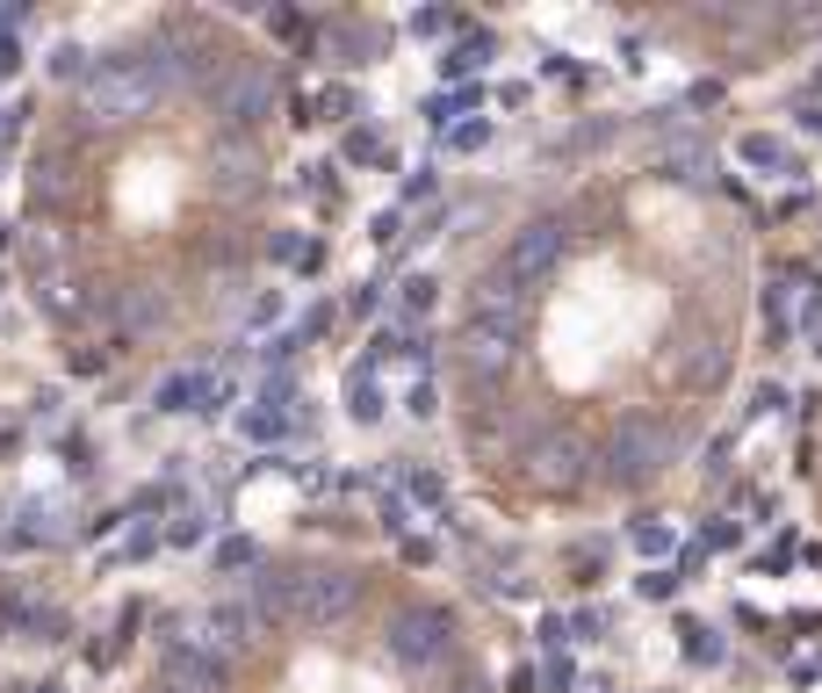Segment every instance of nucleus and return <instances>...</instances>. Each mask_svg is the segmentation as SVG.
Segmentation results:
<instances>
[{
	"mask_svg": "<svg viewBox=\"0 0 822 693\" xmlns=\"http://www.w3.org/2000/svg\"><path fill=\"white\" fill-rule=\"evenodd\" d=\"M87 116L94 123H130V116H152L167 102V80H159L152 58H109V66L87 72Z\"/></svg>",
	"mask_w": 822,
	"mask_h": 693,
	"instance_id": "1",
	"label": "nucleus"
},
{
	"mask_svg": "<svg viewBox=\"0 0 822 693\" xmlns=\"http://www.w3.org/2000/svg\"><path fill=\"white\" fill-rule=\"evenodd\" d=\"M361 606V578L340 564H289V622L304 628H340Z\"/></svg>",
	"mask_w": 822,
	"mask_h": 693,
	"instance_id": "2",
	"label": "nucleus"
},
{
	"mask_svg": "<svg viewBox=\"0 0 822 693\" xmlns=\"http://www.w3.org/2000/svg\"><path fill=\"white\" fill-rule=\"evenodd\" d=\"M447 650H455V622H447L441 606H404L390 622V658L404 672H433Z\"/></svg>",
	"mask_w": 822,
	"mask_h": 693,
	"instance_id": "3",
	"label": "nucleus"
},
{
	"mask_svg": "<svg viewBox=\"0 0 822 693\" xmlns=\"http://www.w3.org/2000/svg\"><path fill=\"white\" fill-rule=\"evenodd\" d=\"M260 636H267V628H260L253 614H246V600H239V606H209L203 622H189V636H181V643H189V650H203L217 672H231V664H239Z\"/></svg>",
	"mask_w": 822,
	"mask_h": 693,
	"instance_id": "4",
	"label": "nucleus"
},
{
	"mask_svg": "<svg viewBox=\"0 0 822 693\" xmlns=\"http://www.w3.org/2000/svg\"><path fill=\"white\" fill-rule=\"evenodd\" d=\"M274 109V72L260 66V58H231V66L217 72V116L231 123V130H246V123H260Z\"/></svg>",
	"mask_w": 822,
	"mask_h": 693,
	"instance_id": "5",
	"label": "nucleus"
},
{
	"mask_svg": "<svg viewBox=\"0 0 822 693\" xmlns=\"http://www.w3.org/2000/svg\"><path fill=\"white\" fill-rule=\"evenodd\" d=\"M606 463H614L620 485H642V477H657V469L671 463V433H664V427H650V419H628V427L614 433Z\"/></svg>",
	"mask_w": 822,
	"mask_h": 693,
	"instance_id": "6",
	"label": "nucleus"
},
{
	"mask_svg": "<svg viewBox=\"0 0 822 693\" xmlns=\"http://www.w3.org/2000/svg\"><path fill=\"white\" fill-rule=\"evenodd\" d=\"M469 318L477 326H527V275H513L505 260H498L491 275H477V289H469Z\"/></svg>",
	"mask_w": 822,
	"mask_h": 693,
	"instance_id": "7",
	"label": "nucleus"
},
{
	"mask_svg": "<svg viewBox=\"0 0 822 693\" xmlns=\"http://www.w3.org/2000/svg\"><path fill=\"white\" fill-rule=\"evenodd\" d=\"M224 686H231V672H217V664H209L203 650H189L181 636L159 650V693H224Z\"/></svg>",
	"mask_w": 822,
	"mask_h": 693,
	"instance_id": "8",
	"label": "nucleus"
},
{
	"mask_svg": "<svg viewBox=\"0 0 822 693\" xmlns=\"http://www.w3.org/2000/svg\"><path fill=\"white\" fill-rule=\"evenodd\" d=\"M520 362V332L513 326H477V318H469L463 326V368H469V383H491V376H505V368Z\"/></svg>",
	"mask_w": 822,
	"mask_h": 693,
	"instance_id": "9",
	"label": "nucleus"
},
{
	"mask_svg": "<svg viewBox=\"0 0 822 693\" xmlns=\"http://www.w3.org/2000/svg\"><path fill=\"white\" fill-rule=\"evenodd\" d=\"M217 405H231V383H217L209 368H173L159 383L152 412H217Z\"/></svg>",
	"mask_w": 822,
	"mask_h": 693,
	"instance_id": "10",
	"label": "nucleus"
},
{
	"mask_svg": "<svg viewBox=\"0 0 822 693\" xmlns=\"http://www.w3.org/2000/svg\"><path fill=\"white\" fill-rule=\"evenodd\" d=\"M556 253H563V225L556 217H534V225H520V239H513V253H505V268L513 275H548L556 268Z\"/></svg>",
	"mask_w": 822,
	"mask_h": 693,
	"instance_id": "11",
	"label": "nucleus"
},
{
	"mask_svg": "<svg viewBox=\"0 0 822 693\" xmlns=\"http://www.w3.org/2000/svg\"><path fill=\"white\" fill-rule=\"evenodd\" d=\"M578 463H584V441L578 433H556V441H541V455H534V485L570 491L578 485Z\"/></svg>",
	"mask_w": 822,
	"mask_h": 693,
	"instance_id": "12",
	"label": "nucleus"
},
{
	"mask_svg": "<svg viewBox=\"0 0 822 693\" xmlns=\"http://www.w3.org/2000/svg\"><path fill=\"white\" fill-rule=\"evenodd\" d=\"M217 181H224V189H260V152H253V145L239 152V145L224 138L217 145Z\"/></svg>",
	"mask_w": 822,
	"mask_h": 693,
	"instance_id": "13",
	"label": "nucleus"
},
{
	"mask_svg": "<svg viewBox=\"0 0 822 693\" xmlns=\"http://www.w3.org/2000/svg\"><path fill=\"white\" fill-rule=\"evenodd\" d=\"M737 159H743V167H757V173H794V152L779 138H765V130H751V138L737 145Z\"/></svg>",
	"mask_w": 822,
	"mask_h": 693,
	"instance_id": "14",
	"label": "nucleus"
},
{
	"mask_svg": "<svg viewBox=\"0 0 822 693\" xmlns=\"http://www.w3.org/2000/svg\"><path fill=\"white\" fill-rule=\"evenodd\" d=\"M346 419H354V427H376V419H383V390H376V376H368V368H354V376H346Z\"/></svg>",
	"mask_w": 822,
	"mask_h": 693,
	"instance_id": "15",
	"label": "nucleus"
},
{
	"mask_svg": "<svg viewBox=\"0 0 822 693\" xmlns=\"http://www.w3.org/2000/svg\"><path fill=\"white\" fill-rule=\"evenodd\" d=\"M678 636H685V658H693V664H721V658H729L721 628H707V622H678Z\"/></svg>",
	"mask_w": 822,
	"mask_h": 693,
	"instance_id": "16",
	"label": "nucleus"
},
{
	"mask_svg": "<svg viewBox=\"0 0 822 693\" xmlns=\"http://www.w3.org/2000/svg\"><path fill=\"white\" fill-rule=\"evenodd\" d=\"M628 542L642 556H671V549H678V535H671L664 520H628Z\"/></svg>",
	"mask_w": 822,
	"mask_h": 693,
	"instance_id": "17",
	"label": "nucleus"
},
{
	"mask_svg": "<svg viewBox=\"0 0 822 693\" xmlns=\"http://www.w3.org/2000/svg\"><path fill=\"white\" fill-rule=\"evenodd\" d=\"M483 52H491V36H463V44L441 58V72H447V80H463V72H477V66H483Z\"/></svg>",
	"mask_w": 822,
	"mask_h": 693,
	"instance_id": "18",
	"label": "nucleus"
},
{
	"mask_svg": "<svg viewBox=\"0 0 822 693\" xmlns=\"http://www.w3.org/2000/svg\"><path fill=\"white\" fill-rule=\"evenodd\" d=\"M477 102H483L477 87H463V94H433V102H426V123H433V130H447V123L463 116V109H477Z\"/></svg>",
	"mask_w": 822,
	"mask_h": 693,
	"instance_id": "19",
	"label": "nucleus"
},
{
	"mask_svg": "<svg viewBox=\"0 0 822 693\" xmlns=\"http://www.w3.org/2000/svg\"><path fill=\"white\" fill-rule=\"evenodd\" d=\"M203 535H209V520L195 513V505H189V513H173V527H167V542H173V549H195Z\"/></svg>",
	"mask_w": 822,
	"mask_h": 693,
	"instance_id": "20",
	"label": "nucleus"
},
{
	"mask_svg": "<svg viewBox=\"0 0 822 693\" xmlns=\"http://www.w3.org/2000/svg\"><path fill=\"white\" fill-rule=\"evenodd\" d=\"M346 159H354V167L361 159H368V167H390V145H383L376 130H354V138H346Z\"/></svg>",
	"mask_w": 822,
	"mask_h": 693,
	"instance_id": "21",
	"label": "nucleus"
},
{
	"mask_svg": "<svg viewBox=\"0 0 822 693\" xmlns=\"http://www.w3.org/2000/svg\"><path fill=\"white\" fill-rule=\"evenodd\" d=\"M87 72H94V66H87L80 44H58V52H52V80H87Z\"/></svg>",
	"mask_w": 822,
	"mask_h": 693,
	"instance_id": "22",
	"label": "nucleus"
},
{
	"mask_svg": "<svg viewBox=\"0 0 822 693\" xmlns=\"http://www.w3.org/2000/svg\"><path fill=\"white\" fill-rule=\"evenodd\" d=\"M635 592H642V600H671V592H678V571H642Z\"/></svg>",
	"mask_w": 822,
	"mask_h": 693,
	"instance_id": "23",
	"label": "nucleus"
},
{
	"mask_svg": "<svg viewBox=\"0 0 822 693\" xmlns=\"http://www.w3.org/2000/svg\"><path fill=\"white\" fill-rule=\"evenodd\" d=\"M743 542V520H707V549H737Z\"/></svg>",
	"mask_w": 822,
	"mask_h": 693,
	"instance_id": "24",
	"label": "nucleus"
},
{
	"mask_svg": "<svg viewBox=\"0 0 822 693\" xmlns=\"http://www.w3.org/2000/svg\"><path fill=\"white\" fill-rule=\"evenodd\" d=\"M376 304H383V289H376V282H354V289H346V311H354V318H368Z\"/></svg>",
	"mask_w": 822,
	"mask_h": 693,
	"instance_id": "25",
	"label": "nucleus"
},
{
	"mask_svg": "<svg viewBox=\"0 0 822 693\" xmlns=\"http://www.w3.org/2000/svg\"><path fill=\"white\" fill-rule=\"evenodd\" d=\"M253 542H239V535H231V542H217V564H224V571H239V564H253Z\"/></svg>",
	"mask_w": 822,
	"mask_h": 693,
	"instance_id": "26",
	"label": "nucleus"
},
{
	"mask_svg": "<svg viewBox=\"0 0 822 693\" xmlns=\"http://www.w3.org/2000/svg\"><path fill=\"white\" fill-rule=\"evenodd\" d=\"M318 109H326V123H340V116H354V94H346V87H326Z\"/></svg>",
	"mask_w": 822,
	"mask_h": 693,
	"instance_id": "27",
	"label": "nucleus"
},
{
	"mask_svg": "<svg viewBox=\"0 0 822 693\" xmlns=\"http://www.w3.org/2000/svg\"><path fill=\"white\" fill-rule=\"evenodd\" d=\"M397 225H404L397 209H376V225H368V239H376V246H397Z\"/></svg>",
	"mask_w": 822,
	"mask_h": 693,
	"instance_id": "28",
	"label": "nucleus"
},
{
	"mask_svg": "<svg viewBox=\"0 0 822 693\" xmlns=\"http://www.w3.org/2000/svg\"><path fill=\"white\" fill-rule=\"evenodd\" d=\"M246 433H253V441H274V433H282V412H246Z\"/></svg>",
	"mask_w": 822,
	"mask_h": 693,
	"instance_id": "29",
	"label": "nucleus"
},
{
	"mask_svg": "<svg viewBox=\"0 0 822 693\" xmlns=\"http://www.w3.org/2000/svg\"><path fill=\"white\" fill-rule=\"evenodd\" d=\"M411 499H419V505H441V477H426V469H411Z\"/></svg>",
	"mask_w": 822,
	"mask_h": 693,
	"instance_id": "30",
	"label": "nucleus"
},
{
	"mask_svg": "<svg viewBox=\"0 0 822 693\" xmlns=\"http://www.w3.org/2000/svg\"><path fill=\"white\" fill-rule=\"evenodd\" d=\"M447 138H455V145H463V152H469V145H483V138H491V123H455V130H447Z\"/></svg>",
	"mask_w": 822,
	"mask_h": 693,
	"instance_id": "31",
	"label": "nucleus"
},
{
	"mask_svg": "<svg viewBox=\"0 0 822 693\" xmlns=\"http://www.w3.org/2000/svg\"><path fill=\"white\" fill-rule=\"evenodd\" d=\"M433 189H441V181H433V167H419V173H411V181H404V203H426Z\"/></svg>",
	"mask_w": 822,
	"mask_h": 693,
	"instance_id": "32",
	"label": "nucleus"
},
{
	"mask_svg": "<svg viewBox=\"0 0 822 693\" xmlns=\"http://www.w3.org/2000/svg\"><path fill=\"white\" fill-rule=\"evenodd\" d=\"M282 469H289L296 485H310V491H318V485H332V477H326V463H282Z\"/></svg>",
	"mask_w": 822,
	"mask_h": 693,
	"instance_id": "33",
	"label": "nucleus"
},
{
	"mask_svg": "<svg viewBox=\"0 0 822 693\" xmlns=\"http://www.w3.org/2000/svg\"><path fill=\"white\" fill-rule=\"evenodd\" d=\"M318 268H326V246L304 239V253H296V275H318Z\"/></svg>",
	"mask_w": 822,
	"mask_h": 693,
	"instance_id": "34",
	"label": "nucleus"
},
{
	"mask_svg": "<svg viewBox=\"0 0 822 693\" xmlns=\"http://www.w3.org/2000/svg\"><path fill=\"white\" fill-rule=\"evenodd\" d=\"M404 304H411V311H426V304H433V282L411 275V282H404Z\"/></svg>",
	"mask_w": 822,
	"mask_h": 693,
	"instance_id": "35",
	"label": "nucleus"
},
{
	"mask_svg": "<svg viewBox=\"0 0 822 693\" xmlns=\"http://www.w3.org/2000/svg\"><path fill=\"white\" fill-rule=\"evenodd\" d=\"M563 628H570V636H606V614L592 606V614H578V622H563Z\"/></svg>",
	"mask_w": 822,
	"mask_h": 693,
	"instance_id": "36",
	"label": "nucleus"
},
{
	"mask_svg": "<svg viewBox=\"0 0 822 693\" xmlns=\"http://www.w3.org/2000/svg\"><path fill=\"white\" fill-rule=\"evenodd\" d=\"M447 693H491V679H483V672H455V679H447Z\"/></svg>",
	"mask_w": 822,
	"mask_h": 693,
	"instance_id": "37",
	"label": "nucleus"
},
{
	"mask_svg": "<svg viewBox=\"0 0 822 693\" xmlns=\"http://www.w3.org/2000/svg\"><path fill=\"white\" fill-rule=\"evenodd\" d=\"M72 368H80V376H102L109 354H102V346H87V354H72Z\"/></svg>",
	"mask_w": 822,
	"mask_h": 693,
	"instance_id": "38",
	"label": "nucleus"
},
{
	"mask_svg": "<svg viewBox=\"0 0 822 693\" xmlns=\"http://www.w3.org/2000/svg\"><path fill=\"white\" fill-rule=\"evenodd\" d=\"M296 253H304V239H296V231H274V260H289L296 268Z\"/></svg>",
	"mask_w": 822,
	"mask_h": 693,
	"instance_id": "39",
	"label": "nucleus"
},
{
	"mask_svg": "<svg viewBox=\"0 0 822 693\" xmlns=\"http://www.w3.org/2000/svg\"><path fill=\"white\" fill-rule=\"evenodd\" d=\"M548 693H570V664L563 658H548Z\"/></svg>",
	"mask_w": 822,
	"mask_h": 693,
	"instance_id": "40",
	"label": "nucleus"
},
{
	"mask_svg": "<svg viewBox=\"0 0 822 693\" xmlns=\"http://www.w3.org/2000/svg\"><path fill=\"white\" fill-rule=\"evenodd\" d=\"M22 66V44H8V30H0V72H15Z\"/></svg>",
	"mask_w": 822,
	"mask_h": 693,
	"instance_id": "41",
	"label": "nucleus"
},
{
	"mask_svg": "<svg viewBox=\"0 0 822 693\" xmlns=\"http://www.w3.org/2000/svg\"><path fill=\"white\" fill-rule=\"evenodd\" d=\"M801 130H822V102H808V109H801Z\"/></svg>",
	"mask_w": 822,
	"mask_h": 693,
	"instance_id": "42",
	"label": "nucleus"
}]
</instances>
